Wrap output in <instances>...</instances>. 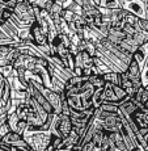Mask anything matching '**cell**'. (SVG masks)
Instances as JSON below:
<instances>
[{"mask_svg": "<svg viewBox=\"0 0 148 151\" xmlns=\"http://www.w3.org/2000/svg\"><path fill=\"white\" fill-rule=\"evenodd\" d=\"M9 20L19 28V30L20 29H24V28H29L36 21L33 5L29 4L25 0L24 1H17Z\"/></svg>", "mask_w": 148, "mask_h": 151, "instance_id": "6da1fadb", "label": "cell"}, {"mask_svg": "<svg viewBox=\"0 0 148 151\" xmlns=\"http://www.w3.org/2000/svg\"><path fill=\"white\" fill-rule=\"evenodd\" d=\"M72 130V122L69 116H66L63 113L59 114H51V121H50V133L54 135H58L60 138H64L69 134Z\"/></svg>", "mask_w": 148, "mask_h": 151, "instance_id": "7a4b0ae2", "label": "cell"}, {"mask_svg": "<svg viewBox=\"0 0 148 151\" xmlns=\"http://www.w3.org/2000/svg\"><path fill=\"white\" fill-rule=\"evenodd\" d=\"M22 138L30 146L33 151H43L50 145L51 133L50 132H37V133H28L22 134Z\"/></svg>", "mask_w": 148, "mask_h": 151, "instance_id": "3957f363", "label": "cell"}, {"mask_svg": "<svg viewBox=\"0 0 148 151\" xmlns=\"http://www.w3.org/2000/svg\"><path fill=\"white\" fill-rule=\"evenodd\" d=\"M119 5L122 9L130 12L139 19H146V5L144 0H119Z\"/></svg>", "mask_w": 148, "mask_h": 151, "instance_id": "277c9868", "label": "cell"}, {"mask_svg": "<svg viewBox=\"0 0 148 151\" xmlns=\"http://www.w3.org/2000/svg\"><path fill=\"white\" fill-rule=\"evenodd\" d=\"M126 78L130 80L136 88L142 87V78H140V66L135 62L134 59L130 60L129 66H127L126 71H123Z\"/></svg>", "mask_w": 148, "mask_h": 151, "instance_id": "5b68a950", "label": "cell"}, {"mask_svg": "<svg viewBox=\"0 0 148 151\" xmlns=\"http://www.w3.org/2000/svg\"><path fill=\"white\" fill-rule=\"evenodd\" d=\"M41 92H42V95L46 97V100H47L49 104L51 105L53 113L59 114V113L62 112V100H60V95L58 93V92L53 91V89L46 88V87H43V89Z\"/></svg>", "mask_w": 148, "mask_h": 151, "instance_id": "8992f818", "label": "cell"}, {"mask_svg": "<svg viewBox=\"0 0 148 151\" xmlns=\"http://www.w3.org/2000/svg\"><path fill=\"white\" fill-rule=\"evenodd\" d=\"M121 121H122V116H121L119 110H118V113L110 114L101 121V129H102L105 133L118 132V127H119Z\"/></svg>", "mask_w": 148, "mask_h": 151, "instance_id": "52a82bcc", "label": "cell"}, {"mask_svg": "<svg viewBox=\"0 0 148 151\" xmlns=\"http://www.w3.org/2000/svg\"><path fill=\"white\" fill-rule=\"evenodd\" d=\"M30 36H31V42L36 46H47V36L42 32V29L39 28V25L36 21L30 25Z\"/></svg>", "mask_w": 148, "mask_h": 151, "instance_id": "ba28073f", "label": "cell"}, {"mask_svg": "<svg viewBox=\"0 0 148 151\" xmlns=\"http://www.w3.org/2000/svg\"><path fill=\"white\" fill-rule=\"evenodd\" d=\"M131 120L139 129L148 127V109L139 106V108L131 114Z\"/></svg>", "mask_w": 148, "mask_h": 151, "instance_id": "9c48e42d", "label": "cell"}, {"mask_svg": "<svg viewBox=\"0 0 148 151\" xmlns=\"http://www.w3.org/2000/svg\"><path fill=\"white\" fill-rule=\"evenodd\" d=\"M79 142H80L79 133H77L76 129H74V127H72V130L69 132V134L67 135V137H64V138L62 139L60 149H63V150H71L74 146L79 145Z\"/></svg>", "mask_w": 148, "mask_h": 151, "instance_id": "30bf717a", "label": "cell"}, {"mask_svg": "<svg viewBox=\"0 0 148 151\" xmlns=\"http://www.w3.org/2000/svg\"><path fill=\"white\" fill-rule=\"evenodd\" d=\"M132 99H134L142 108L148 109V88H146V87H143V86L139 87Z\"/></svg>", "mask_w": 148, "mask_h": 151, "instance_id": "8fae6325", "label": "cell"}, {"mask_svg": "<svg viewBox=\"0 0 148 151\" xmlns=\"http://www.w3.org/2000/svg\"><path fill=\"white\" fill-rule=\"evenodd\" d=\"M102 78L106 83H112L115 84V86H119L121 83V72L117 71H109L106 74H102Z\"/></svg>", "mask_w": 148, "mask_h": 151, "instance_id": "7c38bea8", "label": "cell"}, {"mask_svg": "<svg viewBox=\"0 0 148 151\" xmlns=\"http://www.w3.org/2000/svg\"><path fill=\"white\" fill-rule=\"evenodd\" d=\"M12 13H13V8H9L0 3V25L4 24L5 21H8L11 19V16H12Z\"/></svg>", "mask_w": 148, "mask_h": 151, "instance_id": "4fadbf2b", "label": "cell"}, {"mask_svg": "<svg viewBox=\"0 0 148 151\" xmlns=\"http://www.w3.org/2000/svg\"><path fill=\"white\" fill-rule=\"evenodd\" d=\"M131 37H132V40H134L135 43H136V45H138V46L143 45V43H146V42L148 41V36H147L146 33H144L143 30H142V29H139V28L136 29V30H135V33L132 34Z\"/></svg>", "mask_w": 148, "mask_h": 151, "instance_id": "5bb4252c", "label": "cell"}, {"mask_svg": "<svg viewBox=\"0 0 148 151\" xmlns=\"http://www.w3.org/2000/svg\"><path fill=\"white\" fill-rule=\"evenodd\" d=\"M88 80L91 82V84L94 87V88H102L104 86H105V80H104L102 75L100 74H93L91 75V76H88Z\"/></svg>", "mask_w": 148, "mask_h": 151, "instance_id": "9a60e30c", "label": "cell"}, {"mask_svg": "<svg viewBox=\"0 0 148 151\" xmlns=\"http://www.w3.org/2000/svg\"><path fill=\"white\" fill-rule=\"evenodd\" d=\"M102 103V88H96L93 96H92V106H93V109H97L100 108Z\"/></svg>", "mask_w": 148, "mask_h": 151, "instance_id": "2e32d148", "label": "cell"}, {"mask_svg": "<svg viewBox=\"0 0 148 151\" xmlns=\"http://www.w3.org/2000/svg\"><path fill=\"white\" fill-rule=\"evenodd\" d=\"M98 7L106 8V9H118V8H121V5L119 0H100Z\"/></svg>", "mask_w": 148, "mask_h": 151, "instance_id": "e0dca14e", "label": "cell"}, {"mask_svg": "<svg viewBox=\"0 0 148 151\" xmlns=\"http://www.w3.org/2000/svg\"><path fill=\"white\" fill-rule=\"evenodd\" d=\"M140 78H142V86L146 87L148 86V55L146 57L143 66L140 68Z\"/></svg>", "mask_w": 148, "mask_h": 151, "instance_id": "ac0fdd59", "label": "cell"}, {"mask_svg": "<svg viewBox=\"0 0 148 151\" xmlns=\"http://www.w3.org/2000/svg\"><path fill=\"white\" fill-rule=\"evenodd\" d=\"M0 74H1L5 79H8V78H11L12 75L17 74V71L13 68V66L5 65V66H0Z\"/></svg>", "mask_w": 148, "mask_h": 151, "instance_id": "d6986e66", "label": "cell"}, {"mask_svg": "<svg viewBox=\"0 0 148 151\" xmlns=\"http://www.w3.org/2000/svg\"><path fill=\"white\" fill-rule=\"evenodd\" d=\"M100 109L106 113H118V105L115 103H102Z\"/></svg>", "mask_w": 148, "mask_h": 151, "instance_id": "ffe728a7", "label": "cell"}, {"mask_svg": "<svg viewBox=\"0 0 148 151\" xmlns=\"http://www.w3.org/2000/svg\"><path fill=\"white\" fill-rule=\"evenodd\" d=\"M138 27H139V29H142V30L148 36V20L147 19H139Z\"/></svg>", "mask_w": 148, "mask_h": 151, "instance_id": "44dd1931", "label": "cell"}, {"mask_svg": "<svg viewBox=\"0 0 148 151\" xmlns=\"http://www.w3.org/2000/svg\"><path fill=\"white\" fill-rule=\"evenodd\" d=\"M80 147H81L80 151H93L94 145H93V142H92V141H89V142H87V143L81 145Z\"/></svg>", "mask_w": 148, "mask_h": 151, "instance_id": "7402d4cb", "label": "cell"}, {"mask_svg": "<svg viewBox=\"0 0 148 151\" xmlns=\"http://www.w3.org/2000/svg\"><path fill=\"white\" fill-rule=\"evenodd\" d=\"M8 132H9V127H8L7 122H5L4 125H1V126H0V141H1V138L4 137Z\"/></svg>", "mask_w": 148, "mask_h": 151, "instance_id": "603a6c76", "label": "cell"}, {"mask_svg": "<svg viewBox=\"0 0 148 151\" xmlns=\"http://www.w3.org/2000/svg\"><path fill=\"white\" fill-rule=\"evenodd\" d=\"M5 78L1 74H0V97H1V95H3V89H4V84H5Z\"/></svg>", "mask_w": 148, "mask_h": 151, "instance_id": "cb8c5ba5", "label": "cell"}, {"mask_svg": "<svg viewBox=\"0 0 148 151\" xmlns=\"http://www.w3.org/2000/svg\"><path fill=\"white\" fill-rule=\"evenodd\" d=\"M139 49H140V50L144 53V55L147 57V55H148V41H147L146 43H143V45L139 46Z\"/></svg>", "mask_w": 148, "mask_h": 151, "instance_id": "d4e9b609", "label": "cell"}, {"mask_svg": "<svg viewBox=\"0 0 148 151\" xmlns=\"http://www.w3.org/2000/svg\"><path fill=\"white\" fill-rule=\"evenodd\" d=\"M144 5H146V19L148 20V0H144Z\"/></svg>", "mask_w": 148, "mask_h": 151, "instance_id": "484cf974", "label": "cell"}, {"mask_svg": "<svg viewBox=\"0 0 148 151\" xmlns=\"http://www.w3.org/2000/svg\"><path fill=\"white\" fill-rule=\"evenodd\" d=\"M67 1V0H54V3H56V4H59V5H62L63 7V4Z\"/></svg>", "mask_w": 148, "mask_h": 151, "instance_id": "4316f807", "label": "cell"}, {"mask_svg": "<svg viewBox=\"0 0 148 151\" xmlns=\"http://www.w3.org/2000/svg\"><path fill=\"white\" fill-rule=\"evenodd\" d=\"M72 1H74V3H76V4H79V5H83L85 0H72Z\"/></svg>", "mask_w": 148, "mask_h": 151, "instance_id": "83f0119b", "label": "cell"}, {"mask_svg": "<svg viewBox=\"0 0 148 151\" xmlns=\"http://www.w3.org/2000/svg\"><path fill=\"white\" fill-rule=\"evenodd\" d=\"M9 151H24L21 149H19V147H14V146H11V150Z\"/></svg>", "mask_w": 148, "mask_h": 151, "instance_id": "f1b7e54d", "label": "cell"}, {"mask_svg": "<svg viewBox=\"0 0 148 151\" xmlns=\"http://www.w3.org/2000/svg\"><path fill=\"white\" fill-rule=\"evenodd\" d=\"M94 1H96V4L98 5V3H100V0H94Z\"/></svg>", "mask_w": 148, "mask_h": 151, "instance_id": "f546056e", "label": "cell"}, {"mask_svg": "<svg viewBox=\"0 0 148 151\" xmlns=\"http://www.w3.org/2000/svg\"><path fill=\"white\" fill-rule=\"evenodd\" d=\"M101 151H102V150H101Z\"/></svg>", "mask_w": 148, "mask_h": 151, "instance_id": "4dcf8cb0", "label": "cell"}]
</instances>
